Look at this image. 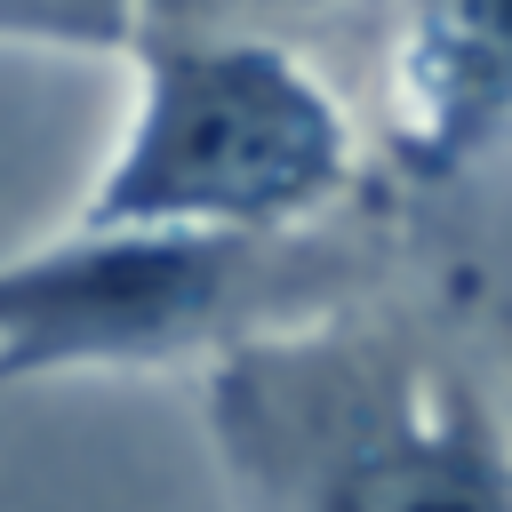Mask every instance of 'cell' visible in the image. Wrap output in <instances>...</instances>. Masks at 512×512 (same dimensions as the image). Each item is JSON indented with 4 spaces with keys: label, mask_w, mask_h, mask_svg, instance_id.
Listing matches in <instances>:
<instances>
[{
    "label": "cell",
    "mask_w": 512,
    "mask_h": 512,
    "mask_svg": "<svg viewBox=\"0 0 512 512\" xmlns=\"http://www.w3.org/2000/svg\"><path fill=\"white\" fill-rule=\"evenodd\" d=\"M128 120L88 176L72 224L136 232H312L360 136L336 88L264 32H152L136 40Z\"/></svg>",
    "instance_id": "obj_2"
},
{
    "label": "cell",
    "mask_w": 512,
    "mask_h": 512,
    "mask_svg": "<svg viewBox=\"0 0 512 512\" xmlns=\"http://www.w3.org/2000/svg\"><path fill=\"white\" fill-rule=\"evenodd\" d=\"M8 48H72V56H136L144 0H0Z\"/></svg>",
    "instance_id": "obj_5"
},
{
    "label": "cell",
    "mask_w": 512,
    "mask_h": 512,
    "mask_svg": "<svg viewBox=\"0 0 512 512\" xmlns=\"http://www.w3.org/2000/svg\"><path fill=\"white\" fill-rule=\"evenodd\" d=\"M360 264L312 232L64 224L0 256V392L104 368H216L224 352L352 304Z\"/></svg>",
    "instance_id": "obj_3"
},
{
    "label": "cell",
    "mask_w": 512,
    "mask_h": 512,
    "mask_svg": "<svg viewBox=\"0 0 512 512\" xmlns=\"http://www.w3.org/2000/svg\"><path fill=\"white\" fill-rule=\"evenodd\" d=\"M384 128L416 184L472 168L512 128V0H392Z\"/></svg>",
    "instance_id": "obj_4"
},
{
    "label": "cell",
    "mask_w": 512,
    "mask_h": 512,
    "mask_svg": "<svg viewBox=\"0 0 512 512\" xmlns=\"http://www.w3.org/2000/svg\"><path fill=\"white\" fill-rule=\"evenodd\" d=\"M232 512H512V424L424 328L336 304L200 368Z\"/></svg>",
    "instance_id": "obj_1"
},
{
    "label": "cell",
    "mask_w": 512,
    "mask_h": 512,
    "mask_svg": "<svg viewBox=\"0 0 512 512\" xmlns=\"http://www.w3.org/2000/svg\"><path fill=\"white\" fill-rule=\"evenodd\" d=\"M320 0H144V40L152 32H264L288 40L296 16H312Z\"/></svg>",
    "instance_id": "obj_6"
}]
</instances>
